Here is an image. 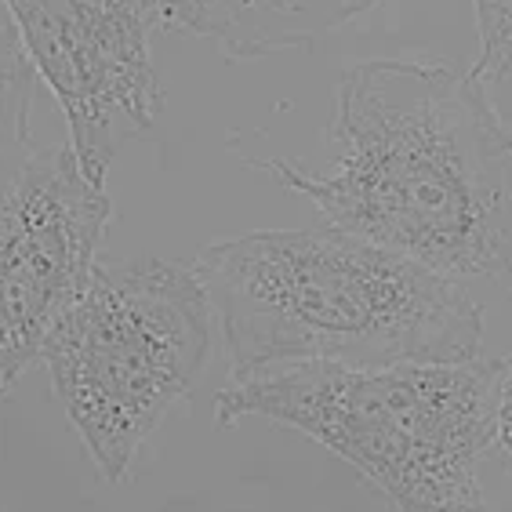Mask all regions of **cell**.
Returning a JSON list of instances; mask_svg holds the SVG:
<instances>
[{
	"label": "cell",
	"instance_id": "6da1fadb",
	"mask_svg": "<svg viewBox=\"0 0 512 512\" xmlns=\"http://www.w3.org/2000/svg\"><path fill=\"white\" fill-rule=\"evenodd\" d=\"M327 164L251 160L320 215L512 295V124L476 66L367 59L338 77Z\"/></svg>",
	"mask_w": 512,
	"mask_h": 512
},
{
	"label": "cell",
	"instance_id": "7a4b0ae2",
	"mask_svg": "<svg viewBox=\"0 0 512 512\" xmlns=\"http://www.w3.org/2000/svg\"><path fill=\"white\" fill-rule=\"evenodd\" d=\"M204 280L229 382L302 364H458L483 353V306L458 276L349 229H258L207 244Z\"/></svg>",
	"mask_w": 512,
	"mask_h": 512
},
{
	"label": "cell",
	"instance_id": "3957f363",
	"mask_svg": "<svg viewBox=\"0 0 512 512\" xmlns=\"http://www.w3.org/2000/svg\"><path fill=\"white\" fill-rule=\"evenodd\" d=\"M509 360L458 364H302L229 382L215 425L255 414L309 436L396 505V512H487L480 465L498 444Z\"/></svg>",
	"mask_w": 512,
	"mask_h": 512
},
{
	"label": "cell",
	"instance_id": "277c9868",
	"mask_svg": "<svg viewBox=\"0 0 512 512\" xmlns=\"http://www.w3.org/2000/svg\"><path fill=\"white\" fill-rule=\"evenodd\" d=\"M215 349V306L193 266L135 258L95 266L40 360L51 393L106 480H124Z\"/></svg>",
	"mask_w": 512,
	"mask_h": 512
},
{
	"label": "cell",
	"instance_id": "5b68a950",
	"mask_svg": "<svg viewBox=\"0 0 512 512\" xmlns=\"http://www.w3.org/2000/svg\"><path fill=\"white\" fill-rule=\"evenodd\" d=\"M40 84L59 102L69 146L91 182L106 186L120 149L164 113V80L149 37L160 0H0Z\"/></svg>",
	"mask_w": 512,
	"mask_h": 512
},
{
	"label": "cell",
	"instance_id": "8992f818",
	"mask_svg": "<svg viewBox=\"0 0 512 512\" xmlns=\"http://www.w3.org/2000/svg\"><path fill=\"white\" fill-rule=\"evenodd\" d=\"M113 200L73 146L37 149L0 200V396L40 349L99 266Z\"/></svg>",
	"mask_w": 512,
	"mask_h": 512
},
{
	"label": "cell",
	"instance_id": "52a82bcc",
	"mask_svg": "<svg viewBox=\"0 0 512 512\" xmlns=\"http://www.w3.org/2000/svg\"><path fill=\"white\" fill-rule=\"evenodd\" d=\"M382 0H160V26L215 40L233 62L313 48Z\"/></svg>",
	"mask_w": 512,
	"mask_h": 512
},
{
	"label": "cell",
	"instance_id": "ba28073f",
	"mask_svg": "<svg viewBox=\"0 0 512 512\" xmlns=\"http://www.w3.org/2000/svg\"><path fill=\"white\" fill-rule=\"evenodd\" d=\"M37 88V66L30 62L8 11L0 4V200L37 153V146H33Z\"/></svg>",
	"mask_w": 512,
	"mask_h": 512
},
{
	"label": "cell",
	"instance_id": "9c48e42d",
	"mask_svg": "<svg viewBox=\"0 0 512 512\" xmlns=\"http://www.w3.org/2000/svg\"><path fill=\"white\" fill-rule=\"evenodd\" d=\"M476 33H480V77L512 80V0H473Z\"/></svg>",
	"mask_w": 512,
	"mask_h": 512
},
{
	"label": "cell",
	"instance_id": "30bf717a",
	"mask_svg": "<svg viewBox=\"0 0 512 512\" xmlns=\"http://www.w3.org/2000/svg\"><path fill=\"white\" fill-rule=\"evenodd\" d=\"M498 444L512 454V360L505 367L502 396H498Z\"/></svg>",
	"mask_w": 512,
	"mask_h": 512
}]
</instances>
